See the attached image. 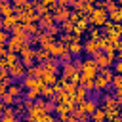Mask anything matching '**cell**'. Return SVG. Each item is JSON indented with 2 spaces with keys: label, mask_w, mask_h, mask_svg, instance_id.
<instances>
[{
  "label": "cell",
  "mask_w": 122,
  "mask_h": 122,
  "mask_svg": "<svg viewBox=\"0 0 122 122\" xmlns=\"http://www.w3.org/2000/svg\"><path fill=\"white\" fill-rule=\"evenodd\" d=\"M97 71H99V67L95 65L93 57H86V59H82V65H80V69H78V76H80V80H84V78H93V76L97 74Z\"/></svg>",
  "instance_id": "cell-1"
},
{
  "label": "cell",
  "mask_w": 122,
  "mask_h": 122,
  "mask_svg": "<svg viewBox=\"0 0 122 122\" xmlns=\"http://www.w3.org/2000/svg\"><path fill=\"white\" fill-rule=\"evenodd\" d=\"M17 55H19V61H21L25 67H30L32 63H36V61H34V48H32L30 42H27V44L17 51Z\"/></svg>",
  "instance_id": "cell-2"
},
{
  "label": "cell",
  "mask_w": 122,
  "mask_h": 122,
  "mask_svg": "<svg viewBox=\"0 0 122 122\" xmlns=\"http://www.w3.org/2000/svg\"><path fill=\"white\" fill-rule=\"evenodd\" d=\"M46 50H48L50 57H55V59H59V57H63L65 53H69L67 44H65V42H61V40H53L51 44H48V46H46Z\"/></svg>",
  "instance_id": "cell-3"
},
{
  "label": "cell",
  "mask_w": 122,
  "mask_h": 122,
  "mask_svg": "<svg viewBox=\"0 0 122 122\" xmlns=\"http://www.w3.org/2000/svg\"><path fill=\"white\" fill-rule=\"evenodd\" d=\"M88 21H90V27H103L107 21V11L101 8H93V11L88 15Z\"/></svg>",
  "instance_id": "cell-4"
},
{
  "label": "cell",
  "mask_w": 122,
  "mask_h": 122,
  "mask_svg": "<svg viewBox=\"0 0 122 122\" xmlns=\"http://www.w3.org/2000/svg\"><path fill=\"white\" fill-rule=\"evenodd\" d=\"M25 71H27V67L21 61H17V63H11L8 67V76H11L13 80H21L25 76Z\"/></svg>",
  "instance_id": "cell-5"
},
{
  "label": "cell",
  "mask_w": 122,
  "mask_h": 122,
  "mask_svg": "<svg viewBox=\"0 0 122 122\" xmlns=\"http://www.w3.org/2000/svg\"><path fill=\"white\" fill-rule=\"evenodd\" d=\"M21 86H23V90H38L40 92L44 82L40 78H34V76H23L21 78Z\"/></svg>",
  "instance_id": "cell-6"
},
{
  "label": "cell",
  "mask_w": 122,
  "mask_h": 122,
  "mask_svg": "<svg viewBox=\"0 0 122 122\" xmlns=\"http://www.w3.org/2000/svg\"><path fill=\"white\" fill-rule=\"evenodd\" d=\"M51 15H53V21L59 25V23H63V21L69 19V15H71V8H67V6H55V10L51 11Z\"/></svg>",
  "instance_id": "cell-7"
},
{
  "label": "cell",
  "mask_w": 122,
  "mask_h": 122,
  "mask_svg": "<svg viewBox=\"0 0 122 122\" xmlns=\"http://www.w3.org/2000/svg\"><path fill=\"white\" fill-rule=\"evenodd\" d=\"M97 51H99V44H97V40L88 38L86 42H82V53H86L88 57H93Z\"/></svg>",
  "instance_id": "cell-8"
},
{
  "label": "cell",
  "mask_w": 122,
  "mask_h": 122,
  "mask_svg": "<svg viewBox=\"0 0 122 122\" xmlns=\"http://www.w3.org/2000/svg\"><path fill=\"white\" fill-rule=\"evenodd\" d=\"M40 67H42V72H53V74L59 72V63L55 57H48L46 61L40 63Z\"/></svg>",
  "instance_id": "cell-9"
},
{
  "label": "cell",
  "mask_w": 122,
  "mask_h": 122,
  "mask_svg": "<svg viewBox=\"0 0 122 122\" xmlns=\"http://www.w3.org/2000/svg\"><path fill=\"white\" fill-rule=\"evenodd\" d=\"M86 97H90V92L86 90V88H82V86H76V90L71 93V101L74 103V105H78V103H82Z\"/></svg>",
  "instance_id": "cell-10"
},
{
  "label": "cell",
  "mask_w": 122,
  "mask_h": 122,
  "mask_svg": "<svg viewBox=\"0 0 122 122\" xmlns=\"http://www.w3.org/2000/svg\"><path fill=\"white\" fill-rule=\"evenodd\" d=\"M72 109H74V103H55V107H53V114L59 118V116H65V114L72 112Z\"/></svg>",
  "instance_id": "cell-11"
},
{
  "label": "cell",
  "mask_w": 122,
  "mask_h": 122,
  "mask_svg": "<svg viewBox=\"0 0 122 122\" xmlns=\"http://www.w3.org/2000/svg\"><path fill=\"white\" fill-rule=\"evenodd\" d=\"M51 25H55L51 11H44V13H40V19H38V27H40L42 30H46V29H50Z\"/></svg>",
  "instance_id": "cell-12"
},
{
  "label": "cell",
  "mask_w": 122,
  "mask_h": 122,
  "mask_svg": "<svg viewBox=\"0 0 122 122\" xmlns=\"http://www.w3.org/2000/svg\"><path fill=\"white\" fill-rule=\"evenodd\" d=\"M6 93H8V95H11V97H15V99H19V97L23 95V86H21V82L13 80L11 84H8V90H6Z\"/></svg>",
  "instance_id": "cell-13"
},
{
  "label": "cell",
  "mask_w": 122,
  "mask_h": 122,
  "mask_svg": "<svg viewBox=\"0 0 122 122\" xmlns=\"http://www.w3.org/2000/svg\"><path fill=\"white\" fill-rule=\"evenodd\" d=\"M19 21H17V17H15V13H11V15H6V17H2V29L4 30H11L15 25H17Z\"/></svg>",
  "instance_id": "cell-14"
},
{
  "label": "cell",
  "mask_w": 122,
  "mask_h": 122,
  "mask_svg": "<svg viewBox=\"0 0 122 122\" xmlns=\"http://www.w3.org/2000/svg\"><path fill=\"white\" fill-rule=\"evenodd\" d=\"M23 30H25L29 36H36L42 29L38 27V23H30V21H27V23H23Z\"/></svg>",
  "instance_id": "cell-15"
},
{
  "label": "cell",
  "mask_w": 122,
  "mask_h": 122,
  "mask_svg": "<svg viewBox=\"0 0 122 122\" xmlns=\"http://www.w3.org/2000/svg\"><path fill=\"white\" fill-rule=\"evenodd\" d=\"M13 13V4L10 0H0V17L11 15Z\"/></svg>",
  "instance_id": "cell-16"
},
{
  "label": "cell",
  "mask_w": 122,
  "mask_h": 122,
  "mask_svg": "<svg viewBox=\"0 0 122 122\" xmlns=\"http://www.w3.org/2000/svg\"><path fill=\"white\" fill-rule=\"evenodd\" d=\"M67 50H69V53L72 57H78L82 53V42H69L67 44Z\"/></svg>",
  "instance_id": "cell-17"
},
{
  "label": "cell",
  "mask_w": 122,
  "mask_h": 122,
  "mask_svg": "<svg viewBox=\"0 0 122 122\" xmlns=\"http://www.w3.org/2000/svg\"><path fill=\"white\" fill-rule=\"evenodd\" d=\"M107 19L112 21V23H122V10L116 8V10H111L107 11Z\"/></svg>",
  "instance_id": "cell-18"
},
{
  "label": "cell",
  "mask_w": 122,
  "mask_h": 122,
  "mask_svg": "<svg viewBox=\"0 0 122 122\" xmlns=\"http://www.w3.org/2000/svg\"><path fill=\"white\" fill-rule=\"evenodd\" d=\"M48 57H50V53H48L46 48H34V61H36V63H42V61H46Z\"/></svg>",
  "instance_id": "cell-19"
},
{
  "label": "cell",
  "mask_w": 122,
  "mask_h": 122,
  "mask_svg": "<svg viewBox=\"0 0 122 122\" xmlns=\"http://www.w3.org/2000/svg\"><path fill=\"white\" fill-rule=\"evenodd\" d=\"M90 120H92V122H103V120H105V109L97 105V109L90 114Z\"/></svg>",
  "instance_id": "cell-20"
},
{
  "label": "cell",
  "mask_w": 122,
  "mask_h": 122,
  "mask_svg": "<svg viewBox=\"0 0 122 122\" xmlns=\"http://www.w3.org/2000/svg\"><path fill=\"white\" fill-rule=\"evenodd\" d=\"M40 80H42L46 86H53V84L57 82V74H53V72H42V74H40Z\"/></svg>",
  "instance_id": "cell-21"
},
{
  "label": "cell",
  "mask_w": 122,
  "mask_h": 122,
  "mask_svg": "<svg viewBox=\"0 0 122 122\" xmlns=\"http://www.w3.org/2000/svg\"><path fill=\"white\" fill-rule=\"evenodd\" d=\"M101 36H103V29H101V27H90V29H88V38L99 40Z\"/></svg>",
  "instance_id": "cell-22"
},
{
  "label": "cell",
  "mask_w": 122,
  "mask_h": 122,
  "mask_svg": "<svg viewBox=\"0 0 122 122\" xmlns=\"http://www.w3.org/2000/svg\"><path fill=\"white\" fill-rule=\"evenodd\" d=\"M53 93H55V88L53 86H42V90H40V97H44V99H51L53 97Z\"/></svg>",
  "instance_id": "cell-23"
},
{
  "label": "cell",
  "mask_w": 122,
  "mask_h": 122,
  "mask_svg": "<svg viewBox=\"0 0 122 122\" xmlns=\"http://www.w3.org/2000/svg\"><path fill=\"white\" fill-rule=\"evenodd\" d=\"M21 97H25V99H29V101H36L38 97H40V92L38 90H23V95Z\"/></svg>",
  "instance_id": "cell-24"
},
{
  "label": "cell",
  "mask_w": 122,
  "mask_h": 122,
  "mask_svg": "<svg viewBox=\"0 0 122 122\" xmlns=\"http://www.w3.org/2000/svg\"><path fill=\"white\" fill-rule=\"evenodd\" d=\"M59 29H61V32H67V34H69V32H74V23L67 19V21L59 23Z\"/></svg>",
  "instance_id": "cell-25"
},
{
  "label": "cell",
  "mask_w": 122,
  "mask_h": 122,
  "mask_svg": "<svg viewBox=\"0 0 122 122\" xmlns=\"http://www.w3.org/2000/svg\"><path fill=\"white\" fill-rule=\"evenodd\" d=\"M4 57H6L8 65H11V63H17V61H19V55H17L15 51H10V50H8L6 53H4Z\"/></svg>",
  "instance_id": "cell-26"
},
{
  "label": "cell",
  "mask_w": 122,
  "mask_h": 122,
  "mask_svg": "<svg viewBox=\"0 0 122 122\" xmlns=\"http://www.w3.org/2000/svg\"><path fill=\"white\" fill-rule=\"evenodd\" d=\"M111 86H112V90L122 88V76H120V74H112V78H111Z\"/></svg>",
  "instance_id": "cell-27"
},
{
  "label": "cell",
  "mask_w": 122,
  "mask_h": 122,
  "mask_svg": "<svg viewBox=\"0 0 122 122\" xmlns=\"http://www.w3.org/2000/svg\"><path fill=\"white\" fill-rule=\"evenodd\" d=\"M0 101H2V103H4L6 107H13L17 99H15V97H11V95H8V93H4V95L0 97Z\"/></svg>",
  "instance_id": "cell-28"
},
{
  "label": "cell",
  "mask_w": 122,
  "mask_h": 122,
  "mask_svg": "<svg viewBox=\"0 0 122 122\" xmlns=\"http://www.w3.org/2000/svg\"><path fill=\"white\" fill-rule=\"evenodd\" d=\"M80 86L86 88L88 92H93V78H84V80H80Z\"/></svg>",
  "instance_id": "cell-29"
},
{
  "label": "cell",
  "mask_w": 122,
  "mask_h": 122,
  "mask_svg": "<svg viewBox=\"0 0 122 122\" xmlns=\"http://www.w3.org/2000/svg\"><path fill=\"white\" fill-rule=\"evenodd\" d=\"M10 40V30L0 29V46H6V42Z\"/></svg>",
  "instance_id": "cell-30"
},
{
  "label": "cell",
  "mask_w": 122,
  "mask_h": 122,
  "mask_svg": "<svg viewBox=\"0 0 122 122\" xmlns=\"http://www.w3.org/2000/svg\"><path fill=\"white\" fill-rule=\"evenodd\" d=\"M59 120H61V122H78V118H76L72 112H69V114H65V116H59Z\"/></svg>",
  "instance_id": "cell-31"
},
{
  "label": "cell",
  "mask_w": 122,
  "mask_h": 122,
  "mask_svg": "<svg viewBox=\"0 0 122 122\" xmlns=\"http://www.w3.org/2000/svg\"><path fill=\"white\" fill-rule=\"evenodd\" d=\"M40 122H55V114L53 112H44V116L40 118Z\"/></svg>",
  "instance_id": "cell-32"
},
{
  "label": "cell",
  "mask_w": 122,
  "mask_h": 122,
  "mask_svg": "<svg viewBox=\"0 0 122 122\" xmlns=\"http://www.w3.org/2000/svg\"><path fill=\"white\" fill-rule=\"evenodd\" d=\"M74 4V0H57V6H67V8H71Z\"/></svg>",
  "instance_id": "cell-33"
},
{
  "label": "cell",
  "mask_w": 122,
  "mask_h": 122,
  "mask_svg": "<svg viewBox=\"0 0 122 122\" xmlns=\"http://www.w3.org/2000/svg\"><path fill=\"white\" fill-rule=\"evenodd\" d=\"M10 65H8V61H6V57H0V69H8Z\"/></svg>",
  "instance_id": "cell-34"
},
{
  "label": "cell",
  "mask_w": 122,
  "mask_h": 122,
  "mask_svg": "<svg viewBox=\"0 0 122 122\" xmlns=\"http://www.w3.org/2000/svg\"><path fill=\"white\" fill-rule=\"evenodd\" d=\"M8 76V69H0V80H4Z\"/></svg>",
  "instance_id": "cell-35"
},
{
  "label": "cell",
  "mask_w": 122,
  "mask_h": 122,
  "mask_svg": "<svg viewBox=\"0 0 122 122\" xmlns=\"http://www.w3.org/2000/svg\"><path fill=\"white\" fill-rule=\"evenodd\" d=\"M10 2H11L13 6H23V4L27 2V0H10Z\"/></svg>",
  "instance_id": "cell-36"
},
{
  "label": "cell",
  "mask_w": 122,
  "mask_h": 122,
  "mask_svg": "<svg viewBox=\"0 0 122 122\" xmlns=\"http://www.w3.org/2000/svg\"><path fill=\"white\" fill-rule=\"evenodd\" d=\"M6 51H8V50H6L4 46H0V57H4V53H6Z\"/></svg>",
  "instance_id": "cell-37"
},
{
  "label": "cell",
  "mask_w": 122,
  "mask_h": 122,
  "mask_svg": "<svg viewBox=\"0 0 122 122\" xmlns=\"http://www.w3.org/2000/svg\"><path fill=\"white\" fill-rule=\"evenodd\" d=\"M19 122H30V120H29V118H23V120H19Z\"/></svg>",
  "instance_id": "cell-38"
},
{
  "label": "cell",
  "mask_w": 122,
  "mask_h": 122,
  "mask_svg": "<svg viewBox=\"0 0 122 122\" xmlns=\"http://www.w3.org/2000/svg\"><path fill=\"white\" fill-rule=\"evenodd\" d=\"M0 29H2V17H0Z\"/></svg>",
  "instance_id": "cell-39"
},
{
  "label": "cell",
  "mask_w": 122,
  "mask_h": 122,
  "mask_svg": "<svg viewBox=\"0 0 122 122\" xmlns=\"http://www.w3.org/2000/svg\"><path fill=\"white\" fill-rule=\"evenodd\" d=\"M55 122H61V120H59V118H55Z\"/></svg>",
  "instance_id": "cell-40"
},
{
  "label": "cell",
  "mask_w": 122,
  "mask_h": 122,
  "mask_svg": "<svg viewBox=\"0 0 122 122\" xmlns=\"http://www.w3.org/2000/svg\"><path fill=\"white\" fill-rule=\"evenodd\" d=\"M0 116H2V109H0Z\"/></svg>",
  "instance_id": "cell-41"
},
{
  "label": "cell",
  "mask_w": 122,
  "mask_h": 122,
  "mask_svg": "<svg viewBox=\"0 0 122 122\" xmlns=\"http://www.w3.org/2000/svg\"><path fill=\"white\" fill-rule=\"evenodd\" d=\"M103 122H107V120H103Z\"/></svg>",
  "instance_id": "cell-42"
}]
</instances>
